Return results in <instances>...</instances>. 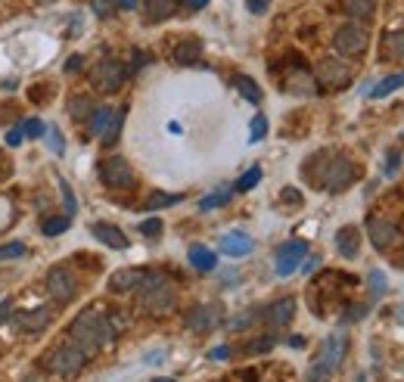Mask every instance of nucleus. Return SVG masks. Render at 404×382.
<instances>
[{
	"mask_svg": "<svg viewBox=\"0 0 404 382\" xmlns=\"http://www.w3.org/2000/svg\"><path fill=\"white\" fill-rule=\"evenodd\" d=\"M255 317H258V311L252 308V311H243V314H236V317L230 320L227 326H230V330H234V333H236V330H246V326H252V320H255Z\"/></svg>",
	"mask_w": 404,
	"mask_h": 382,
	"instance_id": "nucleus-36",
	"label": "nucleus"
},
{
	"mask_svg": "<svg viewBox=\"0 0 404 382\" xmlns=\"http://www.w3.org/2000/svg\"><path fill=\"white\" fill-rule=\"evenodd\" d=\"M321 177H314V186H323L330 193H342L357 180V165L346 156H323Z\"/></svg>",
	"mask_w": 404,
	"mask_h": 382,
	"instance_id": "nucleus-3",
	"label": "nucleus"
},
{
	"mask_svg": "<svg viewBox=\"0 0 404 382\" xmlns=\"http://www.w3.org/2000/svg\"><path fill=\"white\" fill-rule=\"evenodd\" d=\"M112 6H115V0H90V10H94L100 19L109 16V13H112Z\"/></svg>",
	"mask_w": 404,
	"mask_h": 382,
	"instance_id": "nucleus-42",
	"label": "nucleus"
},
{
	"mask_svg": "<svg viewBox=\"0 0 404 382\" xmlns=\"http://www.w3.org/2000/svg\"><path fill=\"white\" fill-rule=\"evenodd\" d=\"M90 233H94V237L100 239L103 246H109V249H118V252L128 249V237H124L118 227H112V224H103V221H97V224L90 227Z\"/></svg>",
	"mask_w": 404,
	"mask_h": 382,
	"instance_id": "nucleus-16",
	"label": "nucleus"
},
{
	"mask_svg": "<svg viewBox=\"0 0 404 382\" xmlns=\"http://www.w3.org/2000/svg\"><path fill=\"white\" fill-rule=\"evenodd\" d=\"M22 131H25V137H44V134H47V125H44L41 118H25Z\"/></svg>",
	"mask_w": 404,
	"mask_h": 382,
	"instance_id": "nucleus-35",
	"label": "nucleus"
},
{
	"mask_svg": "<svg viewBox=\"0 0 404 382\" xmlns=\"http://www.w3.org/2000/svg\"><path fill=\"white\" fill-rule=\"evenodd\" d=\"M264 134H268V118H264V116H255V118H252V134H249V140H252V143H258V140H261Z\"/></svg>",
	"mask_w": 404,
	"mask_h": 382,
	"instance_id": "nucleus-40",
	"label": "nucleus"
},
{
	"mask_svg": "<svg viewBox=\"0 0 404 382\" xmlns=\"http://www.w3.org/2000/svg\"><path fill=\"white\" fill-rule=\"evenodd\" d=\"M218 249H221L224 255H230V258H243V255H249V252L255 249V239L249 237V233L234 230V233H224Z\"/></svg>",
	"mask_w": 404,
	"mask_h": 382,
	"instance_id": "nucleus-14",
	"label": "nucleus"
},
{
	"mask_svg": "<svg viewBox=\"0 0 404 382\" xmlns=\"http://www.w3.org/2000/svg\"><path fill=\"white\" fill-rule=\"evenodd\" d=\"M333 47L342 56H361V53L367 50V31H364L361 25H342L333 38Z\"/></svg>",
	"mask_w": 404,
	"mask_h": 382,
	"instance_id": "nucleus-10",
	"label": "nucleus"
},
{
	"mask_svg": "<svg viewBox=\"0 0 404 382\" xmlns=\"http://www.w3.org/2000/svg\"><path fill=\"white\" fill-rule=\"evenodd\" d=\"M314 78L323 90H342V87L352 84V69L346 63H339V59H321Z\"/></svg>",
	"mask_w": 404,
	"mask_h": 382,
	"instance_id": "nucleus-8",
	"label": "nucleus"
},
{
	"mask_svg": "<svg viewBox=\"0 0 404 382\" xmlns=\"http://www.w3.org/2000/svg\"><path fill=\"white\" fill-rule=\"evenodd\" d=\"M143 273H147V271H137V267H122V271H115L109 277V292H131V289H137V283L143 280Z\"/></svg>",
	"mask_w": 404,
	"mask_h": 382,
	"instance_id": "nucleus-17",
	"label": "nucleus"
},
{
	"mask_svg": "<svg viewBox=\"0 0 404 382\" xmlns=\"http://www.w3.org/2000/svg\"><path fill=\"white\" fill-rule=\"evenodd\" d=\"M84 360H88V351H84L81 345H72V342H59L56 348L47 354V370L53 376H75V373H81Z\"/></svg>",
	"mask_w": 404,
	"mask_h": 382,
	"instance_id": "nucleus-5",
	"label": "nucleus"
},
{
	"mask_svg": "<svg viewBox=\"0 0 404 382\" xmlns=\"http://www.w3.org/2000/svg\"><path fill=\"white\" fill-rule=\"evenodd\" d=\"M10 311H13V305H10V301H3V305H0V324H6V317H10Z\"/></svg>",
	"mask_w": 404,
	"mask_h": 382,
	"instance_id": "nucleus-51",
	"label": "nucleus"
},
{
	"mask_svg": "<svg viewBox=\"0 0 404 382\" xmlns=\"http://www.w3.org/2000/svg\"><path fill=\"white\" fill-rule=\"evenodd\" d=\"M88 112H94V109H90V100L88 97H72V103H69V116L72 118L84 122V118H88Z\"/></svg>",
	"mask_w": 404,
	"mask_h": 382,
	"instance_id": "nucleus-30",
	"label": "nucleus"
},
{
	"mask_svg": "<svg viewBox=\"0 0 404 382\" xmlns=\"http://www.w3.org/2000/svg\"><path fill=\"white\" fill-rule=\"evenodd\" d=\"M382 56L386 59H401L404 63V31H395L382 41Z\"/></svg>",
	"mask_w": 404,
	"mask_h": 382,
	"instance_id": "nucleus-25",
	"label": "nucleus"
},
{
	"mask_svg": "<svg viewBox=\"0 0 404 382\" xmlns=\"http://www.w3.org/2000/svg\"><path fill=\"white\" fill-rule=\"evenodd\" d=\"M398 87H404V72H398V75H389L386 81H380V84H376V87H373V100L386 97V93L398 90Z\"/></svg>",
	"mask_w": 404,
	"mask_h": 382,
	"instance_id": "nucleus-29",
	"label": "nucleus"
},
{
	"mask_svg": "<svg viewBox=\"0 0 404 382\" xmlns=\"http://www.w3.org/2000/svg\"><path fill=\"white\" fill-rule=\"evenodd\" d=\"M336 249H339L342 258H355L357 249H361V233H357V227H342L336 233Z\"/></svg>",
	"mask_w": 404,
	"mask_h": 382,
	"instance_id": "nucleus-19",
	"label": "nucleus"
},
{
	"mask_svg": "<svg viewBox=\"0 0 404 382\" xmlns=\"http://www.w3.org/2000/svg\"><path fill=\"white\" fill-rule=\"evenodd\" d=\"M81 69V56H72L69 63H65V72H78Z\"/></svg>",
	"mask_w": 404,
	"mask_h": 382,
	"instance_id": "nucleus-50",
	"label": "nucleus"
},
{
	"mask_svg": "<svg viewBox=\"0 0 404 382\" xmlns=\"http://www.w3.org/2000/svg\"><path fill=\"white\" fill-rule=\"evenodd\" d=\"M342 354H346V336H342V333H333V336H327V342H323V348H321V354L311 360L308 373H305V382H327L330 373L339 367Z\"/></svg>",
	"mask_w": 404,
	"mask_h": 382,
	"instance_id": "nucleus-4",
	"label": "nucleus"
},
{
	"mask_svg": "<svg viewBox=\"0 0 404 382\" xmlns=\"http://www.w3.org/2000/svg\"><path fill=\"white\" fill-rule=\"evenodd\" d=\"M258 180H261V165H252V168H249L240 180H236V190H240V193H249V190H252V186L258 184Z\"/></svg>",
	"mask_w": 404,
	"mask_h": 382,
	"instance_id": "nucleus-32",
	"label": "nucleus"
},
{
	"mask_svg": "<svg viewBox=\"0 0 404 382\" xmlns=\"http://www.w3.org/2000/svg\"><path fill=\"white\" fill-rule=\"evenodd\" d=\"M317 267H321V258H311V261H305V273L317 271Z\"/></svg>",
	"mask_w": 404,
	"mask_h": 382,
	"instance_id": "nucleus-53",
	"label": "nucleus"
},
{
	"mask_svg": "<svg viewBox=\"0 0 404 382\" xmlns=\"http://www.w3.org/2000/svg\"><path fill=\"white\" fill-rule=\"evenodd\" d=\"M122 122H124V109H118L115 116H112V122H109V127H106V134H103V143L106 146H112L118 140V131H122Z\"/></svg>",
	"mask_w": 404,
	"mask_h": 382,
	"instance_id": "nucleus-31",
	"label": "nucleus"
},
{
	"mask_svg": "<svg viewBox=\"0 0 404 382\" xmlns=\"http://www.w3.org/2000/svg\"><path fill=\"white\" fill-rule=\"evenodd\" d=\"M230 186H221V190H215V193H209V196L200 202V209L202 212H211V209H218V205H227V199H230Z\"/></svg>",
	"mask_w": 404,
	"mask_h": 382,
	"instance_id": "nucleus-28",
	"label": "nucleus"
},
{
	"mask_svg": "<svg viewBox=\"0 0 404 382\" xmlns=\"http://www.w3.org/2000/svg\"><path fill=\"white\" fill-rule=\"evenodd\" d=\"M59 190H63V199H65V214H69V218H72L78 205H75V196H72V186H69V180H63V177H59Z\"/></svg>",
	"mask_w": 404,
	"mask_h": 382,
	"instance_id": "nucleus-38",
	"label": "nucleus"
},
{
	"mask_svg": "<svg viewBox=\"0 0 404 382\" xmlns=\"http://www.w3.org/2000/svg\"><path fill=\"white\" fill-rule=\"evenodd\" d=\"M181 193H152V196L143 202V209H168V205H177L181 202Z\"/></svg>",
	"mask_w": 404,
	"mask_h": 382,
	"instance_id": "nucleus-26",
	"label": "nucleus"
},
{
	"mask_svg": "<svg viewBox=\"0 0 404 382\" xmlns=\"http://www.w3.org/2000/svg\"><path fill=\"white\" fill-rule=\"evenodd\" d=\"M367 230H370L373 249H380V252H389L395 246V239H398V224H395V221H386V218H370Z\"/></svg>",
	"mask_w": 404,
	"mask_h": 382,
	"instance_id": "nucleus-13",
	"label": "nucleus"
},
{
	"mask_svg": "<svg viewBox=\"0 0 404 382\" xmlns=\"http://www.w3.org/2000/svg\"><path fill=\"white\" fill-rule=\"evenodd\" d=\"M100 180L109 190H131L134 186V168L128 165V159L109 156L100 162Z\"/></svg>",
	"mask_w": 404,
	"mask_h": 382,
	"instance_id": "nucleus-7",
	"label": "nucleus"
},
{
	"mask_svg": "<svg viewBox=\"0 0 404 382\" xmlns=\"http://www.w3.org/2000/svg\"><path fill=\"white\" fill-rule=\"evenodd\" d=\"M224 358H230V348L227 345H218L215 351H211V360H224Z\"/></svg>",
	"mask_w": 404,
	"mask_h": 382,
	"instance_id": "nucleus-47",
	"label": "nucleus"
},
{
	"mask_svg": "<svg viewBox=\"0 0 404 382\" xmlns=\"http://www.w3.org/2000/svg\"><path fill=\"white\" fill-rule=\"evenodd\" d=\"M152 382H175V379H168V376H159V379H152Z\"/></svg>",
	"mask_w": 404,
	"mask_h": 382,
	"instance_id": "nucleus-56",
	"label": "nucleus"
},
{
	"mask_svg": "<svg viewBox=\"0 0 404 382\" xmlns=\"http://www.w3.org/2000/svg\"><path fill=\"white\" fill-rule=\"evenodd\" d=\"M44 3H50V0H44Z\"/></svg>",
	"mask_w": 404,
	"mask_h": 382,
	"instance_id": "nucleus-58",
	"label": "nucleus"
},
{
	"mask_svg": "<svg viewBox=\"0 0 404 382\" xmlns=\"http://www.w3.org/2000/svg\"><path fill=\"white\" fill-rule=\"evenodd\" d=\"M398 165H401V156H398V150H395V152H389V159H386V174H392L395 168H398Z\"/></svg>",
	"mask_w": 404,
	"mask_h": 382,
	"instance_id": "nucleus-45",
	"label": "nucleus"
},
{
	"mask_svg": "<svg viewBox=\"0 0 404 382\" xmlns=\"http://www.w3.org/2000/svg\"><path fill=\"white\" fill-rule=\"evenodd\" d=\"M246 6H249V13H255V16H261L264 10L270 6V0H246Z\"/></svg>",
	"mask_w": 404,
	"mask_h": 382,
	"instance_id": "nucleus-44",
	"label": "nucleus"
},
{
	"mask_svg": "<svg viewBox=\"0 0 404 382\" xmlns=\"http://www.w3.org/2000/svg\"><path fill=\"white\" fill-rule=\"evenodd\" d=\"M370 280H373V289H376V292H382V289H386V280H382V273H380V271H373V273H370Z\"/></svg>",
	"mask_w": 404,
	"mask_h": 382,
	"instance_id": "nucleus-46",
	"label": "nucleus"
},
{
	"mask_svg": "<svg viewBox=\"0 0 404 382\" xmlns=\"http://www.w3.org/2000/svg\"><path fill=\"white\" fill-rule=\"evenodd\" d=\"M190 264L196 267V271H202V273H209V271H215V264H218V255L211 252V249H205V246H190Z\"/></svg>",
	"mask_w": 404,
	"mask_h": 382,
	"instance_id": "nucleus-20",
	"label": "nucleus"
},
{
	"mask_svg": "<svg viewBox=\"0 0 404 382\" xmlns=\"http://www.w3.org/2000/svg\"><path fill=\"white\" fill-rule=\"evenodd\" d=\"M47 292H50L53 301H59V305H65V301H72L78 296V283H75L69 267H53L47 273Z\"/></svg>",
	"mask_w": 404,
	"mask_h": 382,
	"instance_id": "nucleus-9",
	"label": "nucleus"
},
{
	"mask_svg": "<svg viewBox=\"0 0 404 382\" xmlns=\"http://www.w3.org/2000/svg\"><path fill=\"white\" fill-rule=\"evenodd\" d=\"M0 177H3V162H0Z\"/></svg>",
	"mask_w": 404,
	"mask_h": 382,
	"instance_id": "nucleus-57",
	"label": "nucleus"
},
{
	"mask_svg": "<svg viewBox=\"0 0 404 382\" xmlns=\"http://www.w3.org/2000/svg\"><path fill=\"white\" fill-rule=\"evenodd\" d=\"M175 13V0H147V19L150 22H162Z\"/></svg>",
	"mask_w": 404,
	"mask_h": 382,
	"instance_id": "nucleus-23",
	"label": "nucleus"
},
{
	"mask_svg": "<svg viewBox=\"0 0 404 382\" xmlns=\"http://www.w3.org/2000/svg\"><path fill=\"white\" fill-rule=\"evenodd\" d=\"M112 116H115V112H112L109 106H100V109L90 112V122H88V134H90V137H103L106 127H109V122H112Z\"/></svg>",
	"mask_w": 404,
	"mask_h": 382,
	"instance_id": "nucleus-21",
	"label": "nucleus"
},
{
	"mask_svg": "<svg viewBox=\"0 0 404 382\" xmlns=\"http://www.w3.org/2000/svg\"><path fill=\"white\" fill-rule=\"evenodd\" d=\"M270 348H274V336H261V339L249 342V345H246V351H249V354H268Z\"/></svg>",
	"mask_w": 404,
	"mask_h": 382,
	"instance_id": "nucleus-37",
	"label": "nucleus"
},
{
	"mask_svg": "<svg viewBox=\"0 0 404 382\" xmlns=\"http://www.w3.org/2000/svg\"><path fill=\"white\" fill-rule=\"evenodd\" d=\"M200 41H193V38H190V41H181L177 44V50H175V59L177 63H196V56H200Z\"/></svg>",
	"mask_w": 404,
	"mask_h": 382,
	"instance_id": "nucleus-27",
	"label": "nucleus"
},
{
	"mask_svg": "<svg viewBox=\"0 0 404 382\" xmlns=\"http://www.w3.org/2000/svg\"><path fill=\"white\" fill-rule=\"evenodd\" d=\"M122 10H137V0H115Z\"/></svg>",
	"mask_w": 404,
	"mask_h": 382,
	"instance_id": "nucleus-54",
	"label": "nucleus"
},
{
	"mask_svg": "<svg viewBox=\"0 0 404 382\" xmlns=\"http://www.w3.org/2000/svg\"><path fill=\"white\" fill-rule=\"evenodd\" d=\"M22 137H25L22 127H13V131H6V146H13V150H16V146L22 143Z\"/></svg>",
	"mask_w": 404,
	"mask_h": 382,
	"instance_id": "nucleus-43",
	"label": "nucleus"
},
{
	"mask_svg": "<svg viewBox=\"0 0 404 382\" xmlns=\"http://www.w3.org/2000/svg\"><path fill=\"white\" fill-rule=\"evenodd\" d=\"M140 233H143V237H150V239H156L159 233H162V221H159V218H147L140 224Z\"/></svg>",
	"mask_w": 404,
	"mask_h": 382,
	"instance_id": "nucleus-41",
	"label": "nucleus"
},
{
	"mask_svg": "<svg viewBox=\"0 0 404 382\" xmlns=\"http://www.w3.org/2000/svg\"><path fill=\"white\" fill-rule=\"evenodd\" d=\"M72 339H75L88 354H94L97 348H103L106 342L115 339V333H112V326H109V320H106V314L81 311L75 320H72Z\"/></svg>",
	"mask_w": 404,
	"mask_h": 382,
	"instance_id": "nucleus-1",
	"label": "nucleus"
},
{
	"mask_svg": "<svg viewBox=\"0 0 404 382\" xmlns=\"http://www.w3.org/2000/svg\"><path fill=\"white\" fill-rule=\"evenodd\" d=\"M261 314H264V320H268L270 326H286L289 320H293V314H296V299H277L274 305H268Z\"/></svg>",
	"mask_w": 404,
	"mask_h": 382,
	"instance_id": "nucleus-15",
	"label": "nucleus"
},
{
	"mask_svg": "<svg viewBox=\"0 0 404 382\" xmlns=\"http://www.w3.org/2000/svg\"><path fill=\"white\" fill-rule=\"evenodd\" d=\"M305 255H308V243H305V239H289V243H283L280 249H277V273H280V277H289V273L302 264Z\"/></svg>",
	"mask_w": 404,
	"mask_h": 382,
	"instance_id": "nucleus-11",
	"label": "nucleus"
},
{
	"mask_svg": "<svg viewBox=\"0 0 404 382\" xmlns=\"http://www.w3.org/2000/svg\"><path fill=\"white\" fill-rule=\"evenodd\" d=\"M16 324L22 326L25 333H41L44 326L50 324V308H31V311H19Z\"/></svg>",
	"mask_w": 404,
	"mask_h": 382,
	"instance_id": "nucleus-18",
	"label": "nucleus"
},
{
	"mask_svg": "<svg viewBox=\"0 0 404 382\" xmlns=\"http://www.w3.org/2000/svg\"><path fill=\"white\" fill-rule=\"evenodd\" d=\"M221 317H224L221 305H196L187 311V326L196 333H209L221 324Z\"/></svg>",
	"mask_w": 404,
	"mask_h": 382,
	"instance_id": "nucleus-12",
	"label": "nucleus"
},
{
	"mask_svg": "<svg viewBox=\"0 0 404 382\" xmlns=\"http://www.w3.org/2000/svg\"><path fill=\"white\" fill-rule=\"evenodd\" d=\"M22 382H44V379H41V376H38V373H29V376H25Z\"/></svg>",
	"mask_w": 404,
	"mask_h": 382,
	"instance_id": "nucleus-55",
	"label": "nucleus"
},
{
	"mask_svg": "<svg viewBox=\"0 0 404 382\" xmlns=\"http://www.w3.org/2000/svg\"><path fill=\"white\" fill-rule=\"evenodd\" d=\"M124 78H128L124 63H118V59H112V56L100 59V63L90 69V84H94L100 93H115L118 87L124 84Z\"/></svg>",
	"mask_w": 404,
	"mask_h": 382,
	"instance_id": "nucleus-6",
	"label": "nucleus"
},
{
	"mask_svg": "<svg viewBox=\"0 0 404 382\" xmlns=\"http://www.w3.org/2000/svg\"><path fill=\"white\" fill-rule=\"evenodd\" d=\"M41 230H44V237H59V233H65L69 230V214H65V218H47Z\"/></svg>",
	"mask_w": 404,
	"mask_h": 382,
	"instance_id": "nucleus-33",
	"label": "nucleus"
},
{
	"mask_svg": "<svg viewBox=\"0 0 404 382\" xmlns=\"http://www.w3.org/2000/svg\"><path fill=\"white\" fill-rule=\"evenodd\" d=\"M29 252L25 243H0V261H10V258H22Z\"/></svg>",
	"mask_w": 404,
	"mask_h": 382,
	"instance_id": "nucleus-34",
	"label": "nucleus"
},
{
	"mask_svg": "<svg viewBox=\"0 0 404 382\" xmlns=\"http://www.w3.org/2000/svg\"><path fill=\"white\" fill-rule=\"evenodd\" d=\"M184 3H187V10H202L209 0H184Z\"/></svg>",
	"mask_w": 404,
	"mask_h": 382,
	"instance_id": "nucleus-52",
	"label": "nucleus"
},
{
	"mask_svg": "<svg viewBox=\"0 0 404 382\" xmlns=\"http://www.w3.org/2000/svg\"><path fill=\"white\" fill-rule=\"evenodd\" d=\"M137 301L147 314H168L177 301L175 286L165 280V273H143V280L137 283Z\"/></svg>",
	"mask_w": 404,
	"mask_h": 382,
	"instance_id": "nucleus-2",
	"label": "nucleus"
},
{
	"mask_svg": "<svg viewBox=\"0 0 404 382\" xmlns=\"http://www.w3.org/2000/svg\"><path fill=\"white\" fill-rule=\"evenodd\" d=\"M342 10L352 19H370L376 10V0H342Z\"/></svg>",
	"mask_w": 404,
	"mask_h": 382,
	"instance_id": "nucleus-22",
	"label": "nucleus"
},
{
	"mask_svg": "<svg viewBox=\"0 0 404 382\" xmlns=\"http://www.w3.org/2000/svg\"><path fill=\"white\" fill-rule=\"evenodd\" d=\"M364 314H367V308H364V305H361V308H352V311L346 314V324H348V320H357V317H364Z\"/></svg>",
	"mask_w": 404,
	"mask_h": 382,
	"instance_id": "nucleus-49",
	"label": "nucleus"
},
{
	"mask_svg": "<svg viewBox=\"0 0 404 382\" xmlns=\"http://www.w3.org/2000/svg\"><path fill=\"white\" fill-rule=\"evenodd\" d=\"M44 137H47V143H50L53 152H63L65 150V140H63V134H59V127H47V134H44Z\"/></svg>",
	"mask_w": 404,
	"mask_h": 382,
	"instance_id": "nucleus-39",
	"label": "nucleus"
},
{
	"mask_svg": "<svg viewBox=\"0 0 404 382\" xmlns=\"http://www.w3.org/2000/svg\"><path fill=\"white\" fill-rule=\"evenodd\" d=\"M234 84H236V90L243 93V100H249V103H255V106L261 103V87H258L249 75H236Z\"/></svg>",
	"mask_w": 404,
	"mask_h": 382,
	"instance_id": "nucleus-24",
	"label": "nucleus"
},
{
	"mask_svg": "<svg viewBox=\"0 0 404 382\" xmlns=\"http://www.w3.org/2000/svg\"><path fill=\"white\" fill-rule=\"evenodd\" d=\"M283 199H286V202H293V205H299V190H293V186H289V190H283Z\"/></svg>",
	"mask_w": 404,
	"mask_h": 382,
	"instance_id": "nucleus-48",
	"label": "nucleus"
}]
</instances>
